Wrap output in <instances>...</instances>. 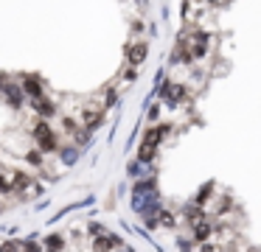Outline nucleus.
<instances>
[{
    "instance_id": "f257e3e1",
    "label": "nucleus",
    "mask_w": 261,
    "mask_h": 252,
    "mask_svg": "<svg viewBox=\"0 0 261 252\" xmlns=\"http://www.w3.org/2000/svg\"><path fill=\"white\" fill-rule=\"evenodd\" d=\"M169 134V126H154V129H149V134L143 137V143H141V151H138V160L141 162H152L154 157H158V146L163 143V137Z\"/></svg>"
},
{
    "instance_id": "f03ea898",
    "label": "nucleus",
    "mask_w": 261,
    "mask_h": 252,
    "mask_svg": "<svg viewBox=\"0 0 261 252\" xmlns=\"http://www.w3.org/2000/svg\"><path fill=\"white\" fill-rule=\"evenodd\" d=\"M34 137H37V149H40V151H48V154H51V151H57V149H59V137L54 134L51 123H45V121L37 123Z\"/></svg>"
},
{
    "instance_id": "7ed1b4c3",
    "label": "nucleus",
    "mask_w": 261,
    "mask_h": 252,
    "mask_svg": "<svg viewBox=\"0 0 261 252\" xmlns=\"http://www.w3.org/2000/svg\"><path fill=\"white\" fill-rule=\"evenodd\" d=\"M101 121H104V106H98V104L85 106V112H82V126H85L87 132H93Z\"/></svg>"
},
{
    "instance_id": "20e7f679",
    "label": "nucleus",
    "mask_w": 261,
    "mask_h": 252,
    "mask_svg": "<svg viewBox=\"0 0 261 252\" xmlns=\"http://www.w3.org/2000/svg\"><path fill=\"white\" fill-rule=\"evenodd\" d=\"M186 98H188V93H186V87H182L180 81H169V84L163 87V101H169L171 106L182 104Z\"/></svg>"
},
{
    "instance_id": "39448f33",
    "label": "nucleus",
    "mask_w": 261,
    "mask_h": 252,
    "mask_svg": "<svg viewBox=\"0 0 261 252\" xmlns=\"http://www.w3.org/2000/svg\"><path fill=\"white\" fill-rule=\"evenodd\" d=\"M29 101H31V106H34V112H37V115H42V118H51L54 112H57V104H54V101H48L45 93L34 95V98H29Z\"/></svg>"
},
{
    "instance_id": "423d86ee",
    "label": "nucleus",
    "mask_w": 261,
    "mask_h": 252,
    "mask_svg": "<svg viewBox=\"0 0 261 252\" xmlns=\"http://www.w3.org/2000/svg\"><path fill=\"white\" fill-rule=\"evenodd\" d=\"M93 246H96V249H126V244H124V241L113 238L110 233H101V235H96V241H93Z\"/></svg>"
},
{
    "instance_id": "0eeeda50",
    "label": "nucleus",
    "mask_w": 261,
    "mask_h": 252,
    "mask_svg": "<svg viewBox=\"0 0 261 252\" xmlns=\"http://www.w3.org/2000/svg\"><path fill=\"white\" fill-rule=\"evenodd\" d=\"M20 87H23L25 98H34V95H42V93H45V87H42V81H40V78H34V76L23 78V81H20Z\"/></svg>"
},
{
    "instance_id": "6e6552de",
    "label": "nucleus",
    "mask_w": 261,
    "mask_h": 252,
    "mask_svg": "<svg viewBox=\"0 0 261 252\" xmlns=\"http://www.w3.org/2000/svg\"><path fill=\"white\" fill-rule=\"evenodd\" d=\"M143 59H146V42H135V45H129V50H126V62L138 67Z\"/></svg>"
},
{
    "instance_id": "1a4fd4ad",
    "label": "nucleus",
    "mask_w": 261,
    "mask_h": 252,
    "mask_svg": "<svg viewBox=\"0 0 261 252\" xmlns=\"http://www.w3.org/2000/svg\"><path fill=\"white\" fill-rule=\"evenodd\" d=\"M45 246H48V249H62V246H65V238H48Z\"/></svg>"
},
{
    "instance_id": "9d476101",
    "label": "nucleus",
    "mask_w": 261,
    "mask_h": 252,
    "mask_svg": "<svg viewBox=\"0 0 261 252\" xmlns=\"http://www.w3.org/2000/svg\"><path fill=\"white\" fill-rule=\"evenodd\" d=\"M59 154H62L65 162H73V160H76V149H62Z\"/></svg>"
},
{
    "instance_id": "9b49d317",
    "label": "nucleus",
    "mask_w": 261,
    "mask_h": 252,
    "mask_svg": "<svg viewBox=\"0 0 261 252\" xmlns=\"http://www.w3.org/2000/svg\"><path fill=\"white\" fill-rule=\"evenodd\" d=\"M138 6H141V9H143V6H146V0H138Z\"/></svg>"
}]
</instances>
